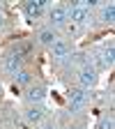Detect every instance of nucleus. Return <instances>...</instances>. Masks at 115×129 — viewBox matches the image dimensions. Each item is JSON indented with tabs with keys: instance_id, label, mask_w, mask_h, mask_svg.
I'll return each instance as SVG.
<instances>
[{
	"instance_id": "obj_3",
	"label": "nucleus",
	"mask_w": 115,
	"mask_h": 129,
	"mask_svg": "<svg viewBox=\"0 0 115 129\" xmlns=\"http://www.w3.org/2000/svg\"><path fill=\"white\" fill-rule=\"evenodd\" d=\"M97 69L92 67V64H83L81 67V72H78V83H81V88L83 90H88V88H92L94 83H97Z\"/></svg>"
},
{
	"instance_id": "obj_6",
	"label": "nucleus",
	"mask_w": 115,
	"mask_h": 129,
	"mask_svg": "<svg viewBox=\"0 0 115 129\" xmlns=\"http://www.w3.org/2000/svg\"><path fill=\"white\" fill-rule=\"evenodd\" d=\"M48 19H51L53 25H64V23H67V7L53 5L51 9H48Z\"/></svg>"
},
{
	"instance_id": "obj_15",
	"label": "nucleus",
	"mask_w": 115,
	"mask_h": 129,
	"mask_svg": "<svg viewBox=\"0 0 115 129\" xmlns=\"http://www.w3.org/2000/svg\"><path fill=\"white\" fill-rule=\"evenodd\" d=\"M42 129H55V127H53V124H46V127H42Z\"/></svg>"
},
{
	"instance_id": "obj_14",
	"label": "nucleus",
	"mask_w": 115,
	"mask_h": 129,
	"mask_svg": "<svg viewBox=\"0 0 115 129\" xmlns=\"http://www.w3.org/2000/svg\"><path fill=\"white\" fill-rule=\"evenodd\" d=\"M97 129H115L113 118H110V115H108V118H101V120H99V124H97Z\"/></svg>"
},
{
	"instance_id": "obj_1",
	"label": "nucleus",
	"mask_w": 115,
	"mask_h": 129,
	"mask_svg": "<svg viewBox=\"0 0 115 129\" xmlns=\"http://www.w3.org/2000/svg\"><path fill=\"white\" fill-rule=\"evenodd\" d=\"M88 19H90V9L83 3H78L71 9H67V21H71V25L74 23L76 25H83V23H88Z\"/></svg>"
},
{
	"instance_id": "obj_9",
	"label": "nucleus",
	"mask_w": 115,
	"mask_h": 129,
	"mask_svg": "<svg viewBox=\"0 0 115 129\" xmlns=\"http://www.w3.org/2000/svg\"><path fill=\"white\" fill-rule=\"evenodd\" d=\"M25 120L32 122V124L42 122L44 120V108L42 106H30V108H25Z\"/></svg>"
},
{
	"instance_id": "obj_8",
	"label": "nucleus",
	"mask_w": 115,
	"mask_h": 129,
	"mask_svg": "<svg viewBox=\"0 0 115 129\" xmlns=\"http://www.w3.org/2000/svg\"><path fill=\"white\" fill-rule=\"evenodd\" d=\"M37 39H39V44H44V46H51V44H55L60 37H58V32H55L53 28H46V30L39 32V37H37Z\"/></svg>"
},
{
	"instance_id": "obj_16",
	"label": "nucleus",
	"mask_w": 115,
	"mask_h": 129,
	"mask_svg": "<svg viewBox=\"0 0 115 129\" xmlns=\"http://www.w3.org/2000/svg\"><path fill=\"white\" fill-rule=\"evenodd\" d=\"M67 129H81V127H76V124H69V127H67Z\"/></svg>"
},
{
	"instance_id": "obj_12",
	"label": "nucleus",
	"mask_w": 115,
	"mask_h": 129,
	"mask_svg": "<svg viewBox=\"0 0 115 129\" xmlns=\"http://www.w3.org/2000/svg\"><path fill=\"white\" fill-rule=\"evenodd\" d=\"M101 19H104L106 23H113V21H115V5H108V7L101 9Z\"/></svg>"
},
{
	"instance_id": "obj_13",
	"label": "nucleus",
	"mask_w": 115,
	"mask_h": 129,
	"mask_svg": "<svg viewBox=\"0 0 115 129\" xmlns=\"http://www.w3.org/2000/svg\"><path fill=\"white\" fill-rule=\"evenodd\" d=\"M104 62H106V64H113V62H115V48H113V44L104 48Z\"/></svg>"
},
{
	"instance_id": "obj_17",
	"label": "nucleus",
	"mask_w": 115,
	"mask_h": 129,
	"mask_svg": "<svg viewBox=\"0 0 115 129\" xmlns=\"http://www.w3.org/2000/svg\"><path fill=\"white\" fill-rule=\"evenodd\" d=\"M3 21H5V16H3V12H0V25H3Z\"/></svg>"
},
{
	"instance_id": "obj_4",
	"label": "nucleus",
	"mask_w": 115,
	"mask_h": 129,
	"mask_svg": "<svg viewBox=\"0 0 115 129\" xmlns=\"http://www.w3.org/2000/svg\"><path fill=\"white\" fill-rule=\"evenodd\" d=\"M51 55H53L55 60H67V58L71 55L69 42H67V39H58L55 44H51Z\"/></svg>"
},
{
	"instance_id": "obj_7",
	"label": "nucleus",
	"mask_w": 115,
	"mask_h": 129,
	"mask_svg": "<svg viewBox=\"0 0 115 129\" xmlns=\"http://www.w3.org/2000/svg\"><path fill=\"white\" fill-rule=\"evenodd\" d=\"M25 97H28V102H42L44 97H46V88L44 85H30L28 88V92H25Z\"/></svg>"
},
{
	"instance_id": "obj_2",
	"label": "nucleus",
	"mask_w": 115,
	"mask_h": 129,
	"mask_svg": "<svg viewBox=\"0 0 115 129\" xmlns=\"http://www.w3.org/2000/svg\"><path fill=\"white\" fill-rule=\"evenodd\" d=\"M48 0H30V3H25V16H28V21H35L39 19V16L48 9Z\"/></svg>"
},
{
	"instance_id": "obj_5",
	"label": "nucleus",
	"mask_w": 115,
	"mask_h": 129,
	"mask_svg": "<svg viewBox=\"0 0 115 129\" xmlns=\"http://www.w3.org/2000/svg\"><path fill=\"white\" fill-rule=\"evenodd\" d=\"M85 104H88L85 90H83V88H74V90L69 92V108H71V111H78V108H83Z\"/></svg>"
},
{
	"instance_id": "obj_11",
	"label": "nucleus",
	"mask_w": 115,
	"mask_h": 129,
	"mask_svg": "<svg viewBox=\"0 0 115 129\" xmlns=\"http://www.w3.org/2000/svg\"><path fill=\"white\" fill-rule=\"evenodd\" d=\"M14 78H16V85H32V74L28 72V69H19L14 74Z\"/></svg>"
},
{
	"instance_id": "obj_10",
	"label": "nucleus",
	"mask_w": 115,
	"mask_h": 129,
	"mask_svg": "<svg viewBox=\"0 0 115 129\" xmlns=\"http://www.w3.org/2000/svg\"><path fill=\"white\" fill-rule=\"evenodd\" d=\"M5 69L12 72V74H16L19 69H23V58H21V55H16V53H12V55L5 60Z\"/></svg>"
}]
</instances>
